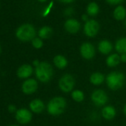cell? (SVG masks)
Listing matches in <instances>:
<instances>
[{"instance_id":"4316f807","label":"cell","mask_w":126,"mask_h":126,"mask_svg":"<svg viewBox=\"0 0 126 126\" xmlns=\"http://www.w3.org/2000/svg\"><path fill=\"white\" fill-rule=\"evenodd\" d=\"M8 110L10 113H16V107L14 105H10L8 107Z\"/></svg>"},{"instance_id":"f546056e","label":"cell","mask_w":126,"mask_h":126,"mask_svg":"<svg viewBox=\"0 0 126 126\" xmlns=\"http://www.w3.org/2000/svg\"><path fill=\"white\" fill-rule=\"evenodd\" d=\"M40 62H39V60L35 59V60H33V65L36 68V67H37V66L40 64Z\"/></svg>"},{"instance_id":"ac0fdd59","label":"cell","mask_w":126,"mask_h":126,"mask_svg":"<svg viewBox=\"0 0 126 126\" xmlns=\"http://www.w3.org/2000/svg\"><path fill=\"white\" fill-rule=\"evenodd\" d=\"M120 62V56L118 53L109 54L105 60L106 65L109 68H115Z\"/></svg>"},{"instance_id":"d4e9b609","label":"cell","mask_w":126,"mask_h":126,"mask_svg":"<svg viewBox=\"0 0 126 126\" xmlns=\"http://www.w3.org/2000/svg\"><path fill=\"white\" fill-rule=\"evenodd\" d=\"M123 0H106V2L111 5H119L120 4Z\"/></svg>"},{"instance_id":"e575fe53","label":"cell","mask_w":126,"mask_h":126,"mask_svg":"<svg viewBox=\"0 0 126 126\" xmlns=\"http://www.w3.org/2000/svg\"><path fill=\"white\" fill-rule=\"evenodd\" d=\"M10 126H19V125H10Z\"/></svg>"},{"instance_id":"5bb4252c","label":"cell","mask_w":126,"mask_h":126,"mask_svg":"<svg viewBox=\"0 0 126 126\" xmlns=\"http://www.w3.org/2000/svg\"><path fill=\"white\" fill-rule=\"evenodd\" d=\"M102 116L108 121L113 119L116 115V110L112 105H105L102 108L101 110Z\"/></svg>"},{"instance_id":"ffe728a7","label":"cell","mask_w":126,"mask_h":126,"mask_svg":"<svg viewBox=\"0 0 126 126\" xmlns=\"http://www.w3.org/2000/svg\"><path fill=\"white\" fill-rule=\"evenodd\" d=\"M53 34V29L49 26H44L41 28L38 32L39 37L42 39H47Z\"/></svg>"},{"instance_id":"6da1fadb","label":"cell","mask_w":126,"mask_h":126,"mask_svg":"<svg viewBox=\"0 0 126 126\" xmlns=\"http://www.w3.org/2000/svg\"><path fill=\"white\" fill-rule=\"evenodd\" d=\"M67 107V101L64 97L54 96L47 104L46 109L51 116H59L65 112Z\"/></svg>"},{"instance_id":"5b68a950","label":"cell","mask_w":126,"mask_h":126,"mask_svg":"<svg viewBox=\"0 0 126 126\" xmlns=\"http://www.w3.org/2000/svg\"><path fill=\"white\" fill-rule=\"evenodd\" d=\"M75 79L74 77L70 74H63L58 82L59 88L63 93H70L74 91L75 86Z\"/></svg>"},{"instance_id":"4fadbf2b","label":"cell","mask_w":126,"mask_h":126,"mask_svg":"<svg viewBox=\"0 0 126 126\" xmlns=\"http://www.w3.org/2000/svg\"><path fill=\"white\" fill-rule=\"evenodd\" d=\"M29 108L31 112L34 113H41L45 109V105L42 99H34L30 102Z\"/></svg>"},{"instance_id":"44dd1931","label":"cell","mask_w":126,"mask_h":126,"mask_svg":"<svg viewBox=\"0 0 126 126\" xmlns=\"http://www.w3.org/2000/svg\"><path fill=\"white\" fill-rule=\"evenodd\" d=\"M113 16L116 20H123L126 16V10L123 6H118L113 11Z\"/></svg>"},{"instance_id":"836d02e7","label":"cell","mask_w":126,"mask_h":126,"mask_svg":"<svg viewBox=\"0 0 126 126\" xmlns=\"http://www.w3.org/2000/svg\"><path fill=\"white\" fill-rule=\"evenodd\" d=\"M2 52V47H1V45H0V53Z\"/></svg>"},{"instance_id":"7a4b0ae2","label":"cell","mask_w":126,"mask_h":126,"mask_svg":"<svg viewBox=\"0 0 126 126\" xmlns=\"http://www.w3.org/2000/svg\"><path fill=\"white\" fill-rule=\"evenodd\" d=\"M125 82V74L118 71H111L105 77V82L108 88L113 91L121 89Z\"/></svg>"},{"instance_id":"7c38bea8","label":"cell","mask_w":126,"mask_h":126,"mask_svg":"<svg viewBox=\"0 0 126 126\" xmlns=\"http://www.w3.org/2000/svg\"><path fill=\"white\" fill-rule=\"evenodd\" d=\"M64 27L67 32H68L69 33L74 34L80 30L81 24L78 20L75 19H69L65 22Z\"/></svg>"},{"instance_id":"1f68e13d","label":"cell","mask_w":126,"mask_h":126,"mask_svg":"<svg viewBox=\"0 0 126 126\" xmlns=\"http://www.w3.org/2000/svg\"><path fill=\"white\" fill-rule=\"evenodd\" d=\"M123 113H124V115L126 116V104L124 105V107H123Z\"/></svg>"},{"instance_id":"3957f363","label":"cell","mask_w":126,"mask_h":126,"mask_svg":"<svg viewBox=\"0 0 126 126\" xmlns=\"http://www.w3.org/2000/svg\"><path fill=\"white\" fill-rule=\"evenodd\" d=\"M36 79L43 83H47L51 80L53 76V68L50 63L41 62L34 70Z\"/></svg>"},{"instance_id":"ba28073f","label":"cell","mask_w":126,"mask_h":126,"mask_svg":"<svg viewBox=\"0 0 126 126\" xmlns=\"http://www.w3.org/2000/svg\"><path fill=\"white\" fill-rule=\"evenodd\" d=\"M84 33L88 36L93 38L96 36L99 31V25L94 19H89L84 25Z\"/></svg>"},{"instance_id":"d6a6232c","label":"cell","mask_w":126,"mask_h":126,"mask_svg":"<svg viewBox=\"0 0 126 126\" xmlns=\"http://www.w3.org/2000/svg\"><path fill=\"white\" fill-rule=\"evenodd\" d=\"M39 2H46L47 0H38Z\"/></svg>"},{"instance_id":"d6986e66","label":"cell","mask_w":126,"mask_h":126,"mask_svg":"<svg viewBox=\"0 0 126 126\" xmlns=\"http://www.w3.org/2000/svg\"><path fill=\"white\" fill-rule=\"evenodd\" d=\"M114 48L118 53H126V37H122L117 39L115 42Z\"/></svg>"},{"instance_id":"9c48e42d","label":"cell","mask_w":126,"mask_h":126,"mask_svg":"<svg viewBox=\"0 0 126 126\" xmlns=\"http://www.w3.org/2000/svg\"><path fill=\"white\" fill-rule=\"evenodd\" d=\"M32 113L26 108H20L16 110L15 113V118L16 121L22 125L29 123L32 119Z\"/></svg>"},{"instance_id":"cb8c5ba5","label":"cell","mask_w":126,"mask_h":126,"mask_svg":"<svg viewBox=\"0 0 126 126\" xmlns=\"http://www.w3.org/2000/svg\"><path fill=\"white\" fill-rule=\"evenodd\" d=\"M32 46L36 49H40L43 47V41L39 37H35L31 41Z\"/></svg>"},{"instance_id":"e0dca14e","label":"cell","mask_w":126,"mask_h":126,"mask_svg":"<svg viewBox=\"0 0 126 126\" xmlns=\"http://www.w3.org/2000/svg\"><path fill=\"white\" fill-rule=\"evenodd\" d=\"M89 81L93 85L99 86L101 85L104 82H105V77L103 74L96 71L91 74L89 77Z\"/></svg>"},{"instance_id":"4dcf8cb0","label":"cell","mask_w":126,"mask_h":126,"mask_svg":"<svg viewBox=\"0 0 126 126\" xmlns=\"http://www.w3.org/2000/svg\"><path fill=\"white\" fill-rule=\"evenodd\" d=\"M82 19L84 21V22H88V20H89V19H88V15H85V14H84V15H82Z\"/></svg>"},{"instance_id":"277c9868","label":"cell","mask_w":126,"mask_h":126,"mask_svg":"<svg viewBox=\"0 0 126 126\" xmlns=\"http://www.w3.org/2000/svg\"><path fill=\"white\" fill-rule=\"evenodd\" d=\"M16 38L22 42L32 41L36 37L35 28L31 24H24L19 26L16 31Z\"/></svg>"},{"instance_id":"8992f818","label":"cell","mask_w":126,"mask_h":126,"mask_svg":"<svg viewBox=\"0 0 126 126\" xmlns=\"http://www.w3.org/2000/svg\"><path fill=\"white\" fill-rule=\"evenodd\" d=\"M91 99L96 106L104 107L108 101V96L105 91L102 89H96L91 93Z\"/></svg>"},{"instance_id":"52a82bcc","label":"cell","mask_w":126,"mask_h":126,"mask_svg":"<svg viewBox=\"0 0 126 126\" xmlns=\"http://www.w3.org/2000/svg\"><path fill=\"white\" fill-rule=\"evenodd\" d=\"M79 52L81 56L86 60H91L94 59L96 55V49L94 45L88 42H83L81 45L79 47Z\"/></svg>"},{"instance_id":"603a6c76","label":"cell","mask_w":126,"mask_h":126,"mask_svg":"<svg viewBox=\"0 0 126 126\" xmlns=\"http://www.w3.org/2000/svg\"><path fill=\"white\" fill-rule=\"evenodd\" d=\"M71 98L77 102H82L85 99V94L81 90L76 89L71 92Z\"/></svg>"},{"instance_id":"d590c367","label":"cell","mask_w":126,"mask_h":126,"mask_svg":"<svg viewBox=\"0 0 126 126\" xmlns=\"http://www.w3.org/2000/svg\"><path fill=\"white\" fill-rule=\"evenodd\" d=\"M125 27H126V19H125Z\"/></svg>"},{"instance_id":"f1b7e54d","label":"cell","mask_w":126,"mask_h":126,"mask_svg":"<svg viewBox=\"0 0 126 126\" xmlns=\"http://www.w3.org/2000/svg\"><path fill=\"white\" fill-rule=\"evenodd\" d=\"M60 2H62V3H65V4H69V3H71L73 2L74 0H59Z\"/></svg>"},{"instance_id":"8fae6325","label":"cell","mask_w":126,"mask_h":126,"mask_svg":"<svg viewBox=\"0 0 126 126\" xmlns=\"http://www.w3.org/2000/svg\"><path fill=\"white\" fill-rule=\"evenodd\" d=\"M33 68L32 65L29 64H24L18 68L16 71V75L19 79H28L33 74Z\"/></svg>"},{"instance_id":"2e32d148","label":"cell","mask_w":126,"mask_h":126,"mask_svg":"<svg viewBox=\"0 0 126 126\" xmlns=\"http://www.w3.org/2000/svg\"><path fill=\"white\" fill-rule=\"evenodd\" d=\"M53 62L54 66L56 68L60 69V70L65 69V68H67V66L68 65V61L67 58L61 54L56 55L53 57Z\"/></svg>"},{"instance_id":"83f0119b","label":"cell","mask_w":126,"mask_h":126,"mask_svg":"<svg viewBox=\"0 0 126 126\" xmlns=\"http://www.w3.org/2000/svg\"><path fill=\"white\" fill-rule=\"evenodd\" d=\"M119 56H120V62L122 63H126V53L120 54Z\"/></svg>"},{"instance_id":"30bf717a","label":"cell","mask_w":126,"mask_h":126,"mask_svg":"<svg viewBox=\"0 0 126 126\" xmlns=\"http://www.w3.org/2000/svg\"><path fill=\"white\" fill-rule=\"evenodd\" d=\"M38 82L35 79L29 78L25 79L22 85V91L25 94L30 95L34 94L38 89Z\"/></svg>"},{"instance_id":"484cf974","label":"cell","mask_w":126,"mask_h":126,"mask_svg":"<svg viewBox=\"0 0 126 126\" xmlns=\"http://www.w3.org/2000/svg\"><path fill=\"white\" fill-rule=\"evenodd\" d=\"M65 15L67 16H70L74 14V9L72 8H68L67 9H65V12H64Z\"/></svg>"},{"instance_id":"7402d4cb","label":"cell","mask_w":126,"mask_h":126,"mask_svg":"<svg viewBox=\"0 0 126 126\" xmlns=\"http://www.w3.org/2000/svg\"><path fill=\"white\" fill-rule=\"evenodd\" d=\"M99 8L96 2H91L87 7V14L90 16H95L98 14Z\"/></svg>"},{"instance_id":"9a60e30c","label":"cell","mask_w":126,"mask_h":126,"mask_svg":"<svg viewBox=\"0 0 126 126\" xmlns=\"http://www.w3.org/2000/svg\"><path fill=\"white\" fill-rule=\"evenodd\" d=\"M97 48L100 53L103 55H108V54L109 55L113 50V47L112 43L110 41L107 39H103L99 42Z\"/></svg>"}]
</instances>
